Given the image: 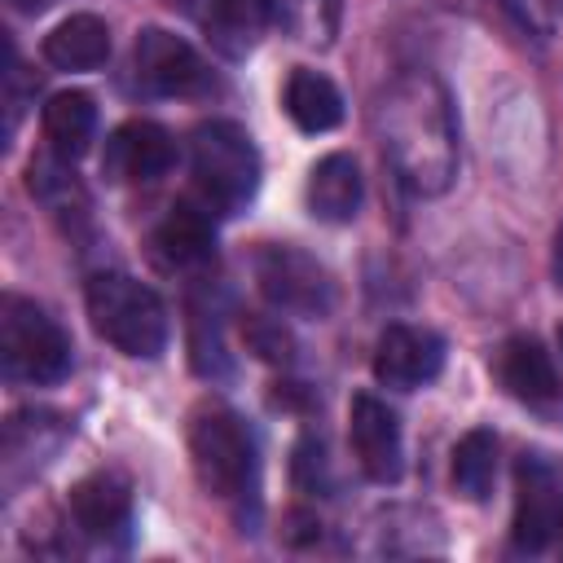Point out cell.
<instances>
[{"label":"cell","instance_id":"8992f818","mask_svg":"<svg viewBox=\"0 0 563 563\" xmlns=\"http://www.w3.org/2000/svg\"><path fill=\"white\" fill-rule=\"evenodd\" d=\"M255 282H260L264 299L277 312L321 321L334 308V282H330V273L308 251H299V246H277V242L260 246V255H255Z\"/></svg>","mask_w":563,"mask_h":563},{"label":"cell","instance_id":"6da1fadb","mask_svg":"<svg viewBox=\"0 0 563 563\" xmlns=\"http://www.w3.org/2000/svg\"><path fill=\"white\" fill-rule=\"evenodd\" d=\"M387 163L413 194H444L457 172V123L440 79L405 75L378 106Z\"/></svg>","mask_w":563,"mask_h":563},{"label":"cell","instance_id":"44dd1931","mask_svg":"<svg viewBox=\"0 0 563 563\" xmlns=\"http://www.w3.org/2000/svg\"><path fill=\"white\" fill-rule=\"evenodd\" d=\"M246 343H251L255 356H264V361H290V334H286L282 321H273V317H251V321H246Z\"/></svg>","mask_w":563,"mask_h":563},{"label":"cell","instance_id":"2e32d148","mask_svg":"<svg viewBox=\"0 0 563 563\" xmlns=\"http://www.w3.org/2000/svg\"><path fill=\"white\" fill-rule=\"evenodd\" d=\"M40 53L57 70H97L110 57V26L97 13H70L44 35Z\"/></svg>","mask_w":563,"mask_h":563},{"label":"cell","instance_id":"4fadbf2b","mask_svg":"<svg viewBox=\"0 0 563 563\" xmlns=\"http://www.w3.org/2000/svg\"><path fill=\"white\" fill-rule=\"evenodd\" d=\"M493 365H497L501 387L515 400H523V405H550V400L563 396V383H559V369H554L550 352L537 339H528V334L506 339L497 347V361Z\"/></svg>","mask_w":563,"mask_h":563},{"label":"cell","instance_id":"3957f363","mask_svg":"<svg viewBox=\"0 0 563 563\" xmlns=\"http://www.w3.org/2000/svg\"><path fill=\"white\" fill-rule=\"evenodd\" d=\"M189 167L198 202H207L216 216H238L255 189H260V154L246 128L229 119H211L189 141Z\"/></svg>","mask_w":563,"mask_h":563},{"label":"cell","instance_id":"7c38bea8","mask_svg":"<svg viewBox=\"0 0 563 563\" xmlns=\"http://www.w3.org/2000/svg\"><path fill=\"white\" fill-rule=\"evenodd\" d=\"M75 523L97 541H123L132 528V484L119 471H92L70 488Z\"/></svg>","mask_w":563,"mask_h":563},{"label":"cell","instance_id":"7402d4cb","mask_svg":"<svg viewBox=\"0 0 563 563\" xmlns=\"http://www.w3.org/2000/svg\"><path fill=\"white\" fill-rule=\"evenodd\" d=\"M317 475H325V453H321V444L299 440L295 444V484L308 488V493H317Z\"/></svg>","mask_w":563,"mask_h":563},{"label":"cell","instance_id":"ffe728a7","mask_svg":"<svg viewBox=\"0 0 563 563\" xmlns=\"http://www.w3.org/2000/svg\"><path fill=\"white\" fill-rule=\"evenodd\" d=\"M453 488L466 497V501H484L493 493V475H497V435L488 427H475L457 440L453 449Z\"/></svg>","mask_w":563,"mask_h":563},{"label":"cell","instance_id":"277c9868","mask_svg":"<svg viewBox=\"0 0 563 563\" xmlns=\"http://www.w3.org/2000/svg\"><path fill=\"white\" fill-rule=\"evenodd\" d=\"M0 361L9 383L53 387L70 374V334L31 299L4 295L0 303Z\"/></svg>","mask_w":563,"mask_h":563},{"label":"cell","instance_id":"9a60e30c","mask_svg":"<svg viewBox=\"0 0 563 563\" xmlns=\"http://www.w3.org/2000/svg\"><path fill=\"white\" fill-rule=\"evenodd\" d=\"M211 207L207 202H176L163 224L154 229V246L167 264L176 268H194V264H207L216 255V229H211Z\"/></svg>","mask_w":563,"mask_h":563},{"label":"cell","instance_id":"8fae6325","mask_svg":"<svg viewBox=\"0 0 563 563\" xmlns=\"http://www.w3.org/2000/svg\"><path fill=\"white\" fill-rule=\"evenodd\" d=\"M172 163H176V141L167 136V128H158L150 119H132V123L114 128L106 141V154H101V172L114 185L158 180Z\"/></svg>","mask_w":563,"mask_h":563},{"label":"cell","instance_id":"cb8c5ba5","mask_svg":"<svg viewBox=\"0 0 563 563\" xmlns=\"http://www.w3.org/2000/svg\"><path fill=\"white\" fill-rule=\"evenodd\" d=\"M13 4H18V9H26V13H35V9H44L48 0H13Z\"/></svg>","mask_w":563,"mask_h":563},{"label":"cell","instance_id":"e0dca14e","mask_svg":"<svg viewBox=\"0 0 563 563\" xmlns=\"http://www.w3.org/2000/svg\"><path fill=\"white\" fill-rule=\"evenodd\" d=\"M40 123H44L48 150H53L62 163L84 158L88 145H92V136H97V101H92L88 92H79V88L53 92V97L44 101Z\"/></svg>","mask_w":563,"mask_h":563},{"label":"cell","instance_id":"52a82bcc","mask_svg":"<svg viewBox=\"0 0 563 563\" xmlns=\"http://www.w3.org/2000/svg\"><path fill=\"white\" fill-rule=\"evenodd\" d=\"M515 545L545 550L563 532V466L545 449H528L515 462Z\"/></svg>","mask_w":563,"mask_h":563},{"label":"cell","instance_id":"ac0fdd59","mask_svg":"<svg viewBox=\"0 0 563 563\" xmlns=\"http://www.w3.org/2000/svg\"><path fill=\"white\" fill-rule=\"evenodd\" d=\"M282 106L290 114V123L299 132H330L343 123V92L334 88L330 75L321 70H308V66H295L290 79H286V92H282Z\"/></svg>","mask_w":563,"mask_h":563},{"label":"cell","instance_id":"30bf717a","mask_svg":"<svg viewBox=\"0 0 563 563\" xmlns=\"http://www.w3.org/2000/svg\"><path fill=\"white\" fill-rule=\"evenodd\" d=\"M444 369V339L422 325H387L374 343V378L396 391H413Z\"/></svg>","mask_w":563,"mask_h":563},{"label":"cell","instance_id":"5bb4252c","mask_svg":"<svg viewBox=\"0 0 563 563\" xmlns=\"http://www.w3.org/2000/svg\"><path fill=\"white\" fill-rule=\"evenodd\" d=\"M361 194H365V180H361V167L352 154L317 158L308 172V185H303L308 211L325 224H347L361 211Z\"/></svg>","mask_w":563,"mask_h":563},{"label":"cell","instance_id":"7a4b0ae2","mask_svg":"<svg viewBox=\"0 0 563 563\" xmlns=\"http://www.w3.org/2000/svg\"><path fill=\"white\" fill-rule=\"evenodd\" d=\"M84 303L92 330L123 356L154 361L167 352V308L145 282L128 273H97L84 290Z\"/></svg>","mask_w":563,"mask_h":563},{"label":"cell","instance_id":"5b68a950","mask_svg":"<svg viewBox=\"0 0 563 563\" xmlns=\"http://www.w3.org/2000/svg\"><path fill=\"white\" fill-rule=\"evenodd\" d=\"M189 462H194L198 484L211 497L229 501V497H242L255 475V440L238 422V413L207 405L189 422Z\"/></svg>","mask_w":563,"mask_h":563},{"label":"cell","instance_id":"d6986e66","mask_svg":"<svg viewBox=\"0 0 563 563\" xmlns=\"http://www.w3.org/2000/svg\"><path fill=\"white\" fill-rule=\"evenodd\" d=\"M202 22L224 57H246L273 22V0H207Z\"/></svg>","mask_w":563,"mask_h":563},{"label":"cell","instance_id":"9c48e42d","mask_svg":"<svg viewBox=\"0 0 563 563\" xmlns=\"http://www.w3.org/2000/svg\"><path fill=\"white\" fill-rule=\"evenodd\" d=\"M347 440L361 462V471L374 484H396L405 471V444H400V418L369 391H356L347 405Z\"/></svg>","mask_w":563,"mask_h":563},{"label":"cell","instance_id":"d4e9b609","mask_svg":"<svg viewBox=\"0 0 563 563\" xmlns=\"http://www.w3.org/2000/svg\"><path fill=\"white\" fill-rule=\"evenodd\" d=\"M559 347H563V330H559Z\"/></svg>","mask_w":563,"mask_h":563},{"label":"cell","instance_id":"603a6c76","mask_svg":"<svg viewBox=\"0 0 563 563\" xmlns=\"http://www.w3.org/2000/svg\"><path fill=\"white\" fill-rule=\"evenodd\" d=\"M550 268H554V286L563 290V224H559V233H554V260H550Z\"/></svg>","mask_w":563,"mask_h":563},{"label":"cell","instance_id":"ba28073f","mask_svg":"<svg viewBox=\"0 0 563 563\" xmlns=\"http://www.w3.org/2000/svg\"><path fill=\"white\" fill-rule=\"evenodd\" d=\"M132 70H136V84L154 97H202L216 84L198 48L163 26H145L136 35Z\"/></svg>","mask_w":563,"mask_h":563}]
</instances>
